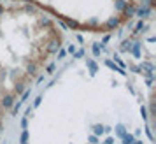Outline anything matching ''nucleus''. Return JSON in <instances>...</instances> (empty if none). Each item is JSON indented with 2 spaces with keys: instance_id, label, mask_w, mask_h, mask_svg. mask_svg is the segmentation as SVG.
<instances>
[{
  "instance_id": "20e7f679",
  "label": "nucleus",
  "mask_w": 156,
  "mask_h": 144,
  "mask_svg": "<svg viewBox=\"0 0 156 144\" xmlns=\"http://www.w3.org/2000/svg\"><path fill=\"white\" fill-rule=\"evenodd\" d=\"M35 70H37V65L35 63H28V72L30 74H35Z\"/></svg>"
},
{
  "instance_id": "9b49d317",
  "label": "nucleus",
  "mask_w": 156,
  "mask_h": 144,
  "mask_svg": "<svg viewBox=\"0 0 156 144\" xmlns=\"http://www.w3.org/2000/svg\"><path fill=\"white\" fill-rule=\"evenodd\" d=\"M2 13H4V7H2V5H0V14H2Z\"/></svg>"
},
{
  "instance_id": "39448f33",
  "label": "nucleus",
  "mask_w": 156,
  "mask_h": 144,
  "mask_svg": "<svg viewBox=\"0 0 156 144\" xmlns=\"http://www.w3.org/2000/svg\"><path fill=\"white\" fill-rule=\"evenodd\" d=\"M125 144H133V137L132 135H125Z\"/></svg>"
},
{
  "instance_id": "f03ea898",
  "label": "nucleus",
  "mask_w": 156,
  "mask_h": 144,
  "mask_svg": "<svg viewBox=\"0 0 156 144\" xmlns=\"http://www.w3.org/2000/svg\"><path fill=\"white\" fill-rule=\"evenodd\" d=\"M56 49H60V39H58V41H53V42H49V46H48V53H55Z\"/></svg>"
},
{
  "instance_id": "423d86ee",
  "label": "nucleus",
  "mask_w": 156,
  "mask_h": 144,
  "mask_svg": "<svg viewBox=\"0 0 156 144\" xmlns=\"http://www.w3.org/2000/svg\"><path fill=\"white\" fill-rule=\"evenodd\" d=\"M118 9H125V2L123 0H118Z\"/></svg>"
},
{
  "instance_id": "0eeeda50",
  "label": "nucleus",
  "mask_w": 156,
  "mask_h": 144,
  "mask_svg": "<svg viewBox=\"0 0 156 144\" xmlns=\"http://www.w3.org/2000/svg\"><path fill=\"white\" fill-rule=\"evenodd\" d=\"M88 65H90V69H91V70H93V72L97 70V65L93 63V62H88Z\"/></svg>"
},
{
  "instance_id": "1a4fd4ad",
  "label": "nucleus",
  "mask_w": 156,
  "mask_h": 144,
  "mask_svg": "<svg viewBox=\"0 0 156 144\" xmlns=\"http://www.w3.org/2000/svg\"><path fill=\"white\" fill-rule=\"evenodd\" d=\"M16 92H18V93H21V92H23V85H18V86H16Z\"/></svg>"
},
{
  "instance_id": "7ed1b4c3",
  "label": "nucleus",
  "mask_w": 156,
  "mask_h": 144,
  "mask_svg": "<svg viewBox=\"0 0 156 144\" xmlns=\"http://www.w3.org/2000/svg\"><path fill=\"white\" fill-rule=\"evenodd\" d=\"M149 14V7H140L137 11V16H140V18H147Z\"/></svg>"
},
{
  "instance_id": "9d476101",
  "label": "nucleus",
  "mask_w": 156,
  "mask_h": 144,
  "mask_svg": "<svg viewBox=\"0 0 156 144\" xmlns=\"http://www.w3.org/2000/svg\"><path fill=\"white\" fill-rule=\"evenodd\" d=\"M95 132H97V134H102V132H104V128H102V127H95Z\"/></svg>"
},
{
  "instance_id": "6e6552de",
  "label": "nucleus",
  "mask_w": 156,
  "mask_h": 144,
  "mask_svg": "<svg viewBox=\"0 0 156 144\" xmlns=\"http://www.w3.org/2000/svg\"><path fill=\"white\" fill-rule=\"evenodd\" d=\"M116 25H118V20H111L109 21V27H116Z\"/></svg>"
},
{
  "instance_id": "f257e3e1",
  "label": "nucleus",
  "mask_w": 156,
  "mask_h": 144,
  "mask_svg": "<svg viewBox=\"0 0 156 144\" xmlns=\"http://www.w3.org/2000/svg\"><path fill=\"white\" fill-rule=\"evenodd\" d=\"M12 102H14L12 95H5V97L2 99V107H4V109H9L11 106H12Z\"/></svg>"
},
{
  "instance_id": "f8f14e48",
  "label": "nucleus",
  "mask_w": 156,
  "mask_h": 144,
  "mask_svg": "<svg viewBox=\"0 0 156 144\" xmlns=\"http://www.w3.org/2000/svg\"><path fill=\"white\" fill-rule=\"evenodd\" d=\"M0 132H2V120H0Z\"/></svg>"
}]
</instances>
